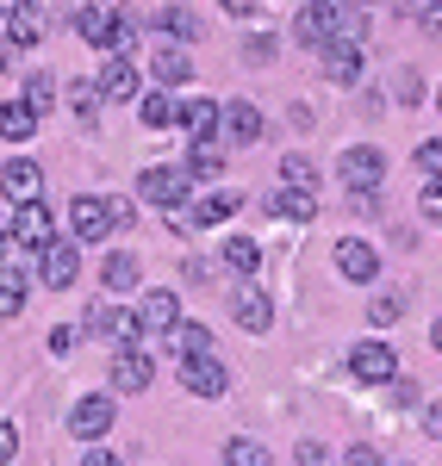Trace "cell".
Returning a JSON list of instances; mask_svg holds the SVG:
<instances>
[{
	"label": "cell",
	"instance_id": "obj_1",
	"mask_svg": "<svg viewBox=\"0 0 442 466\" xmlns=\"http://www.w3.org/2000/svg\"><path fill=\"white\" fill-rule=\"evenodd\" d=\"M293 32H299V44L324 50V44H336V37H343V44H362V37H368V19H355L343 0H312V6L299 13Z\"/></svg>",
	"mask_w": 442,
	"mask_h": 466
},
{
	"label": "cell",
	"instance_id": "obj_2",
	"mask_svg": "<svg viewBox=\"0 0 442 466\" xmlns=\"http://www.w3.org/2000/svg\"><path fill=\"white\" fill-rule=\"evenodd\" d=\"M181 386L193 398H224L231 392V367H224L212 349H200V355H181Z\"/></svg>",
	"mask_w": 442,
	"mask_h": 466
},
{
	"label": "cell",
	"instance_id": "obj_3",
	"mask_svg": "<svg viewBox=\"0 0 442 466\" xmlns=\"http://www.w3.org/2000/svg\"><path fill=\"white\" fill-rule=\"evenodd\" d=\"M6 237L19 243V249H44L50 237H57V224H50V206L44 199H26V206H13V218H6Z\"/></svg>",
	"mask_w": 442,
	"mask_h": 466
},
{
	"label": "cell",
	"instance_id": "obj_4",
	"mask_svg": "<svg viewBox=\"0 0 442 466\" xmlns=\"http://www.w3.org/2000/svg\"><path fill=\"white\" fill-rule=\"evenodd\" d=\"M380 175H386V162H380V149H374V144H355V149L336 156V180H343L349 193H374Z\"/></svg>",
	"mask_w": 442,
	"mask_h": 466
},
{
	"label": "cell",
	"instance_id": "obj_5",
	"mask_svg": "<svg viewBox=\"0 0 442 466\" xmlns=\"http://www.w3.org/2000/svg\"><path fill=\"white\" fill-rule=\"evenodd\" d=\"M144 199H156V206H175L181 212L187 199H193V175H187L181 162H162V168H144Z\"/></svg>",
	"mask_w": 442,
	"mask_h": 466
},
{
	"label": "cell",
	"instance_id": "obj_6",
	"mask_svg": "<svg viewBox=\"0 0 442 466\" xmlns=\"http://www.w3.org/2000/svg\"><path fill=\"white\" fill-rule=\"evenodd\" d=\"M37 274H44V287L50 292H69L75 287V274H81V243H44L37 249Z\"/></svg>",
	"mask_w": 442,
	"mask_h": 466
},
{
	"label": "cell",
	"instance_id": "obj_7",
	"mask_svg": "<svg viewBox=\"0 0 442 466\" xmlns=\"http://www.w3.org/2000/svg\"><path fill=\"white\" fill-rule=\"evenodd\" d=\"M69 237L87 249V243H107L112 237V218H107V199H94V193H75L69 206Z\"/></svg>",
	"mask_w": 442,
	"mask_h": 466
},
{
	"label": "cell",
	"instance_id": "obj_8",
	"mask_svg": "<svg viewBox=\"0 0 442 466\" xmlns=\"http://www.w3.org/2000/svg\"><path fill=\"white\" fill-rule=\"evenodd\" d=\"M349 373H355L362 386H386V380L399 373V355H393L386 342H355V349H349Z\"/></svg>",
	"mask_w": 442,
	"mask_h": 466
},
{
	"label": "cell",
	"instance_id": "obj_9",
	"mask_svg": "<svg viewBox=\"0 0 442 466\" xmlns=\"http://www.w3.org/2000/svg\"><path fill=\"white\" fill-rule=\"evenodd\" d=\"M237 206H243V193H237V187H231V193H212V199H200V206H181V212L169 218V224H175V230H212V224H224V218H237Z\"/></svg>",
	"mask_w": 442,
	"mask_h": 466
},
{
	"label": "cell",
	"instance_id": "obj_10",
	"mask_svg": "<svg viewBox=\"0 0 442 466\" xmlns=\"http://www.w3.org/2000/svg\"><path fill=\"white\" fill-rule=\"evenodd\" d=\"M87 329H94V336H107V342H118V349L144 336V329H138V311H118V305H107V299H100V305H87Z\"/></svg>",
	"mask_w": 442,
	"mask_h": 466
},
{
	"label": "cell",
	"instance_id": "obj_11",
	"mask_svg": "<svg viewBox=\"0 0 442 466\" xmlns=\"http://www.w3.org/2000/svg\"><path fill=\"white\" fill-rule=\"evenodd\" d=\"M75 37L94 44V50H118V13L112 6H81L75 13Z\"/></svg>",
	"mask_w": 442,
	"mask_h": 466
},
{
	"label": "cell",
	"instance_id": "obj_12",
	"mask_svg": "<svg viewBox=\"0 0 442 466\" xmlns=\"http://www.w3.org/2000/svg\"><path fill=\"white\" fill-rule=\"evenodd\" d=\"M112 417H118V410H112V398H107V392H87V398H81V404H75L69 430L81 435V441H100V435L112 430Z\"/></svg>",
	"mask_w": 442,
	"mask_h": 466
},
{
	"label": "cell",
	"instance_id": "obj_13",
	"mask_svg": "<svg viewBox=\"0 0 442 466\" xmlns=\"http://www.w3.org/2000/svg\"><path fill=\"white\" fill-rule=\"evenodd\" d=\"M318 56H324V81H336V87H355V81H362V69H368V63H362V44H343V37H336V44H324Z\"/></svg>",
	"mask_w": 442,
	"mask_h": 466
},
{
	"label": "cell",
	"instance_id": "obj_14",
	"mask_svg": "<svg viewBox=\"0 0 442 466\" xmlns=\"http://www.w3.org/2000/svg\"><path fill=\"white\" fill-rule=\"evenodd\" d=\"M336 268H343V280L368 287L374 274H380V255H374V243H362V237H343V243H336Z\"/></svg>",
	"mask_w": 442,
	"mask_h": 466
},
{
	"label": "cell",
	"instance_id": "obj_15",
	"mask_svg": "<svg viewBox=\"0 0 442 466\" xmlns=\"http://www.w3.org/2000/svg\"><path fill=\"white\" fill-rule=\"evenodd\" d=\"M112 392H149V355L144 349H118L112 355Z\"/></svg>",
	"mask_w": 442,
	"mask_h": 466
},
{
	"label": "cell",
	"instance_id": "obj_16",
	"mask_svg": "<svg viewBox=\"0 0 442 466\" xmlns=\"http://www.w3.org/2000/svg\"><path fill=\"white\" fill-rule=\"evenodd\" d=\"M94 87H100V100H138V94H144V81H138V69H131L125 56H107Z\"/></svg>",
	"mask_w": 442,
	"mask_h": 466
},
{
	"label": "cell",
	"instance_id": "obj_17",
	"mask_svg": "<svg viewBox=\"0 0 442 466\" xmlns=\"http://www.w3.org/2000/svg\"><path fill=\"white\" fill-rule=\"evenodd\" d=\"M0 193H6L13 206L44 199V168H37V162H6V168H0Z\"/></svg>",
	"mask_w": 442,
	"mask_h": 466
},
{
	"label": "cell",
	"instance_id": "obj_18",
	"mask_svg": "<svg viewBox=\"0 0 442 466\" xmlns=\"http://www.w3.org/2000/svg\"><path fill=\"white\" fill-rule=\"evenodd\" d=\"M219 131H224L237 149L256 144V137H262V112L250 106V100H231V106H219Z\"/></svg>",
	"mask_w": 442,
	"mask_h": 466
},
{
	"label": "cell",
	"instance_id": "obj_19",
	"mask_svg": "<svg viewBox=\"0 0 442 466\" xmlns=\"http://www.w3.org/2000/svg\"><path fill=\"white\" fill-rule=\"evenodd\" d=\"M181 318V299L162 287V292H144V305H138V329H149V336H162L169 323Z\"/></svg>",
	"mask_w": 442,
	"mask_h": 466
},
{
	"label": "cell",
	"instance_id": "obj_20",
	"mask_svg": "<svg viewBox=\"0 0 442 466\" xmlns=\"http://www.w3.org/2000/svg\"><path fill=\"white\" fill-rule=\"evenodd\" d=\"M175 118H181V131L193 144H212V137H219V100H187Z\"/></svg>",
	"mask_w": 442,
	"mask_h": 466
},
{
	"label": "cell",
	"instance_id": "obj_21",
	"mask_svg": "<svg viewBox=\"0 0 442 466\" xmlns=\"http://www.w3.org/2000/svg\"><path fill=\"white\" fill-rule=\"evenodd\" d=\"M237 323H243L250 336H262V329L274 323V299H268L262 287H243V292H237Z\"/></svg>",
	"mask_w": 442,
	"mask_h": 466
},
{
	"label": "cell",
	"instance_id": "obj_22",
	"mask_svg": "<svg viewBox=\"0 0 442 466\" xmlns=\"http://www.w3.org/2000/svg\"><path fill=\"white\" fill-rule=\"evenodd\" d=\"M274 218H287V224L318 218V193H312V187H281V193H274Z\"/></svg>",
	"mask_w": 442,
	"mask_h": 466
},
{
	"label": "cell",
	"instance_id": "obj_23",
	"mask_svg": "<svg viewBox=\"0 0 442 466\" xmlns=\"http://www.w3.org/2000/svg\"><path fill=\"white\" fill-rule=\"evenodd\" d=\"M100 280H107V292H131L144 280V268H138V255H107L100 261Z\"/></svg>",
	"mask_w": 442,
	"mask_h": 466
},
{
	"label": "cell",
	"instance_id": "obj_24",
	"mask_svg": "<svg viewBox=\"0 0 442 466\" xmlns=\"http://www.w3.org/2000/svg\"><path fill=\"white\" fill-rule=\"evenodd\" d=\"M149 69H156V81H162V87H181L187 75H193V56L169 44V50H156V63H149Z\"/></svg>",
	"mask_w": 442,
	"mask_h": 466
},
{
	"label": "cell",
	"instance_id": "obj_25",
	"mask_svg": "<svg viewBox=\"0 0 442 466\" xmlns=\"http://www.w3.org/2000/svg\"><path fill=\"white\" fill-rule=\"evenodd\" d=\"M44 37V13L37 6H13L6 13V44H37Z\"/></svg>",
	"mask_w": 442,
	"mask_h": 466
},
{
	"label": "cell",
	"instance_id": "obj_26",
	"mask_svg": "<svg viewBox=\"0 0 442 466\" xmlns=\"http://www.w3.org/2000/svg\"><path fill=\"white\" fill-rule=\"evenodd\" d=\"M32 131H37V118H32V106H26V100H6V106H0V137L26 144Z\"/></svg>",
	"mask_w": 442,
	"mask_h": 466
},
{
	"label": "cell",
	"instance_id": "obj_27",
	"mask_svg": "<svg viewBox=\"0 0 442 466\" xmlns=\"http://www.w3.org/2000/svg\"><path fill=\"white\" fill-rule=\"evenodd\" d=\"M26 287H32L26 268H0V318H13V311L26 305Z\"/></svg>",
	"mask_w": 442,
	"mask_h": 466
},
{
	"label": "cell",
	"instance_id": "obj_28",
	"mask_svg": "<svg viewBox=\"0 0 442 466\" xmlns=\"http://www.w3.org/2000/svg\"><path fill=\"white\" fill-rule=\"evenodd\" d=\"M162 336H169V349H175V355H200V349H212V336H206L200 323H181V318L169 323Z\"/></svg>",
	"mask_w": 442,
	"mask_h": 466
},
{
	"label": "cell",
	"instance_id": "obj_29",
	"mask_svg": "<svg viewBox=\"0 0 442 466\" xmlns=\"http://www.w3.org/2000/svg\"><path fill=\"white\" fill-rule=\"evenodd\" d=\"M224 466H274V454L250 435H237V441H224Z\"/></svg>",
	"mask_w": 442,
	"mask_h": 466
},
{
	"label": "cell",
	"instance_id": "obj_30",
	"mask_svg": "<svg viewBox=\"0 0 442 466\" xmlns=\"http://www.w3.org/2000/svg\"><path fill=\"white\" fill-rule=\"evenodd\" d=\"M50 100H57V81H50L44 69H26V106H32V118H44Z\"/></svg>",
	"mask_w": 442,
	"mask_h": 466
},
{
	"label": "cell",
	"instance_id": "obj_31",
	"mask_svg": "<svg viewBox=\"0 0 442 466\" xmlns=\"http://www.w3.org/2000/svg\"><path fill=\"white\" fill-rule=\"evenodd\" d=\"M256 261H262V249L250 237H224V268L231 274H256Z\"/></svg>",
	"mask_w": 442,
	"mask_h": 466
},
{
	"label": "cell",
	"instance_id": "obj_32",
	"mask_svg": "<svg viewBox=\"0 0 442 466\" xmlns=\"http://www.w3.org/2000/svg\"><path fill=\"white\" fill-rule=\"evenodd\" d=\"M156 25H162L169 37H181V44H193V37H200V19H193L187 6H162V13H156Z\"/></svg>",
	"mask_w": 442,
	"mask_h": 466
},
{
	"label": "cell",
	"instance_id": "obj_33",
	"mask_svg": "<svg viewBox=\"0 0 442 466\" xmlns=\"http://www.w3.org/2000/svg\"><path fill=\"white\" fill-rule=\"evenodd\" d=\"M193 180H219V168H224V156H219V144H193V156L181 162Z\"/></svg>",
	"mask_w": 442,
	"mask_h": 466
},
{
	"label": "cell",
	"instance_id": "obj_34",
	"mask_svg": "<svg viewBox=\"0 0 442 466\" xmlns=\"http://www.w3.org/2000/svg\"><path fill=\"white\" fill-rule=\"evenodd\" d=\"M138 100H144V125L149 131H169V125H175V100H169V94H138Z\"/></svg>",
	"mask_w": 442,
	"mask_h": 466
},
{
	"label": "cell",
	"instance_id": "obj_35",
	"mask_svg": "<svg viewBox=\"0 0 442 466\" xmlns=\"http://www.w3.org/2000/svg\"><path fill=\"white\" fill-rule=\"evenodd\" d=\"M281 180H287V187H318V162H312V156H287V162H281Z\"/></svg>",
	"mask_w": 442,
	"mask_h": 466
},
{
	"label": "cell",
	"instance_id": "obj_36",
	"mask_svg": "<svg viewBox=\"0 0 442 466\" xmlns=\"http://www.w3.org/2000/svg\"><path fill=\"white\" fill-rule=\"evenodd\" d=\"M69 106H75V118H81V125H94V112H100V87L75 81V87H69Z\"/></svg>",
	"mask_w": 442,
	"mask_h": 466
},
{
	"label": "cell",
	"instance_id": "obj_37",
	"mask_svg": "<svg viewBox=\"0 0 442 466\" xmlns=\"http://www.w3.org/2000/svg\"><path fill=\"white\" fill-rule=\"evenodd\" d=\"M368 323H374V329L399 323V299H393V292H386V299H374V305H368Z\"/></svg>",
	"mask_w": 442,
	"mask_h": 466
},
{
	"label": "cell",
	"instance_id": "obj_38",
	"mask_svg": "<svg viewBox=\"0 0 442 466\" xmlns=\"http://www.w3.org/2000/svg\"><path fill=\"white\" fill-rule=\"evenodd\" d=\"M417 168H424L430 180L442 175V144H437V137H430V144H417Z\"/></svg>",
	"mask_w": 442,
	"mask_h": 466
},
{
	"label": "cell",
	"instance_id": "obj_39",
	"mask_svg": "<svg viewBox=\"0 0 442 466\" xmlns=\"http://www.w3.org/2000/svg\"><path fill=\"white\" fill-rule=\"evenodd\" d=\"M299 466H331V454H324V441H299Z\"/></svg>",
	"mask_w": 442,
	"mask_h": 466
},
{
	"label": "cell",
	"instance_id": "obj_40",
	"mask_svg": "<svg viewBox=\"0 0 442 466\" xmlns=\"http://www.w3.org/2000/svg\"><path fill=\"white\" fill-rule=\"evenodd\" d=\"M13 454H19V430H13V423H6V417H0V466L13 461Z\"/></svg>",
	"mask_w": 442,
	"mask_h": 466
},
{
	"label": "cell",
	"instance_id": "obj_41",
	"mask_svg": "<svg viewBox=\"0 0 442 466\" xmlns=\"http://www.w3.org/2000/svg\"><path fill=\"white\" fill-rule=\"evenodd\" d=\"M75 349V329L69 323H57V329H50V355H69Z\"/></svg>",
	"mask_w": 442,
	"mask_h": 466
},
{
	"label": "cell",
	"instance_id": "obj_42",
	"mask_svg": "<svg viewBox=\"0 0 442 466\" xmlns=\"http://www.w3.org/2000/svg\"><path fill=\"white\" fill-rule=\"evenodd\" d=\"M424 218H442V187L437 180H424Z\"/></svg>",
	"mask_w": 442,
	"mask_h": 466
},
{
	"label": "cell",
	"instance_id": "obj_43",
	"mask_svg": "<svg viewBox=\"0 0 442 466\" xmlns=\"http://www.w3.org/2000/svg\"><path fill=\"white\" fill-rule=\"evenodd\" d=\"M107 218H112V230H118V224H131V199H107Z\"/></svg>",
	"mask_w": 442,
	"mask_h": 466
},
{
	"label": "cell",
	"instance_id": "obj_44",
	"mask_svg": "<svg viewBox=\"0 0 442 466\" xmlns=\"http://www.w3.org/2000/svg\"><path fill=\"white\" fill-rule=\"evenodd\" d=\"M224 13H231V19H250V13H256V0H219Z\"/></svg>",
	"mask_w": 442,
	"mask_h": 466
},
{
	"label": "cell",
	"instance_id": "obj_45",
	"mask_svg": "<svg viewBox=\"0 0 442 466\" xmlns=\"http://www.w3.org/2000/svg\"><path fill=\"white\" fill-rule=\"evenodd\" d=\"M81 466H125V461H118V454H107V448H94V454H87Z\"/></svg>",
	"mask_w": 442,
	"mask_h": 466
},
{
	"label": "cell",
	"instance_id": "obj_46",
	"mask_svg": "<svg viewBox=\"0 0 442 466\" xmlns=\"http://www.w3.org/2000/svg\"><path fill=\"white\" fill-rule=\"evenodd\" d=\"M349 466H380V461H374V448H349Z\"/></svg>",
	"mask_w": 442,
	"mask_h": 466
},
{
	"label": "cell",
	"instance_id": "obj_47",
	"mask_svg": "<svg viewBox=\"0 0 442 466\" xmlns=\"http://www.w3.org/2000/svg\"><path fill=\"white\" fill-rule=\"evenodd\" d=\"M6 243H13V237H6V212H0V255H6Z\"/></svg>",
	"mask_w": 442,
	"mask_h": 466
},
{
	"label": "cell",
	"instance_id": "obj_48",
	"mask_svg": "<svg viewBox=\"0 0 442 466\" xmlns=\"http://www.w3.org/2000/svg\"><path fill=\"white\" fill-rule=\"evenodd\" d=\"M13 6H19V0H0V19H6V13H13Z\"/></svg>",
	"mask_w": 442,
	"mask_h": 466
}]
</instances>
